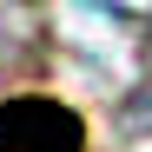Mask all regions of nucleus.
Instances as JSON below:
<instances>
[{
  "instance_id": "f257e3e1",
  "label": "nucleus",
  "mask_w": 152,
  "mask_h": 152,
  "mask_svg": "<svg viewBox=\"0 0 152 152\" xmlns=\"http://www.w3.org/2000/svg\"><path fill=\"white\" fill-rule=\"evenodd\" d=\"M0 152H86V119L66 99L20 93L0 106Z\"/></svg>"
}]
</instances>
